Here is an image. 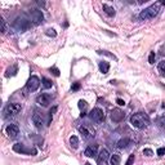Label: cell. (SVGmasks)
<instances>
[{
    "mask_svg": "<svg viewBox=\"0 0 165 165\" xmlns=\"http://www.w3.org/2000/svg\"><path fill=\"white\" fill-rule=\"evenodd\" d=\"M39 87H40V79L38 76H35V75L31 76L26 83V88H27V90H30V92H35Z\"/></svg>",
    "mask_w": 165,
    "mask_h": 165,
    "instance_id": "52a82bcc",
    "label": "cell"
},
{
    "mask_svg": "<svg viewBox=\"0 0 165 165\" xmlns=\"http://www.w3.org/2000/svg\"><path fill=\"white\" fill-rule=\"evenodd\" d=\"M0 25H2V32L5 34L6 32V23H5L4 18H0Z\"/></svg>",
    "mask_w": 165,
    "mask_h": 165,
    "instance_id": "cb8c5ba5",
    "label": "cell"
},
{
    "mask_svg": "<svg viewBox=\"0 0 165 165\" xmlns=\"http://www.w3.org/2000/svg\"><path fill=\"white\" fill-rule=\"evenodd\" d=\"M130 124L137 129H145L150 125V118L145 112H137L130 118Z\"/></svg>",
    "mask_w": 165,
    "mask_h": 165,
    "instance_id": "6da1fadb",
    "label": "cell"
},
{
    "mask_svg": "<svg viewBox=\"0 0 165 165\" xmlns=\"http://www.w3.org/2000/svg\"><path fill=\"white\" fill-rule=\"evenodd\" d=\"M41 85H43V88L44 89H49V88L53 87V83H52V80H49V79L43 77L41 79Z\"/></svg>",
    "mask_w": 165,
    "mask_h": 165,
    "instance_id": "d6986e66",
    "label": "cell"
},
{
    "mask_svg": "<svg viewBox=\"0 0 165 165\" xmlns=\"http://www.w3.org/2000/svg\"><path fill=\"white\" fill-rule=\"evenodd\" d=\"M32 123L35 124L38 129H41L45 124V120H44V115L43 112H40L39 110H35L34 111V115H32Z\"/></svg>",
    "mask_w": 165,
    "mask_h": 165,
    "instance_id": "5b68a950",
    "label": "cell"
},
{
    "mask_svg": "<svg viewBox=\"0 0 165 165\" xmlns=\"http://www.w3.org/2000/svg\"><path fill=\"white\" fill-rule=\"evenodd\" d=\"M133 163H134V155H130V156H129V159H128V161H126L125 165H133Z\"/></svg>",
    "mask_w": 165,
    "mask_h": 165,
    "instance_id": "f546056e",
    "label": "cell"
},
{
    "mask_svg": "<svg viewBox=\"0 0 165 165\" xmlns=\"http://www.w3.org/2000/svg\"><path fill=\"white\" fill-rule=\"evenodd\" d=\"M157 125H159L163 130H165V115L164 116H160L159 119H157Z\"/></svg>",
    "mask_w": 165,
    "mask_h": 165,
    "instance_id": "603a6c76",
    "label": "cell"
},
{
    "mask_svg": "<svg viewBox=\"0 0 165 165\" xmlns=\"http://www.w3.org/2000/svg\"><path fill=\"white\" fill-rule=\"evenodd\" d=\"M155 58H156V54H155V52H151L150 53V57H148V62L150 63H155Z\"/></svg>",
    "mask_w": 165,
    "mask_h": 165,
    "instance_id": "484cf974",
    "label": "cell"
},
{
    "mask_svg": "<svg viewBox=\"0 0 165 165\" xmlns=\"http://www.w3.org/2000/svg\"><path fill=\"white\" fill-rule=\"evenodd\" d=\"M13 26L18 31H25L28 28V26H30V22H28V19H26L23 17H18V18H16V21H14Z\"/></svg>",
    "mask_w": 165,
    "mask_h": 165,
    "instance_id": "8992f818",
    "label": "cell"
},
{
    "mask_svg": "<svg viewBox=\"0 0 165 165\" xmlns=\"http://www.w3.org/2000/svg\"><path fill=\"white\" fill-rule=\"evenodd\" d=\"M98 53H99V54H105V56H109V57H111V58L116 60V57H115L113 54H111V53H109V52H107V51H99Z\"/></svg>",
    "mask_w": 165,
    "mask_h": 165,
    "instance_id": "83f0119b",
    "label": "cell"
},
{
    "mask_svg": "<svg viewBox=\"0 0 165 165\" xmlns=\"http://www.w3.org/2000/svg\"><path fill=\"white\" fill-rule=\"evenodd\" d=\"M51 71L53 72V75H54V76H60V70L57 68V67H53V68H51Z\"/></svg>",
    "mask_w": 165,
    "mask_h": 165,
    "instance_id": "1f68e13d",
    "label": "cell"
},
{
    "mask_svg": "<svg viewBox=\"0 0 165 165\" xmlns=\"http://www.w3.org/2000/svg\"><path fill=\"white\" fill-rule=\"evenodd\" d=\"M143 155L145 156H152L154 152H152V150H150V148H145L143 150Z\"/></svg>",
    "mask_w": 165,
    "mask_h": 165,
    "instance_id": "4316f807",
    "label": "cell"
},
{
    "mask_svg": "<svg viewBox=\"0 0 165 165\" xmlns=\"http://www.w3.org/2000/svg\"><path fill=\"white\" fill-rule=\"evenodd\" d=\"M120 161H121V157H120L119 154H113V155H111V157H110V163H111V165H120Z\"/></svg>",
    "mask_w": 165,
    "mask_h": 165,
    "instance_id": "ac0fdd59",
    "label": "cell"
},
{
    "mask_svg": "<svg viewBox=\"0 0 165 165\" xmlns=\"http://www.w3.org/2000/svg\"><path fill=\"white\" fill-rule=\"evenodd\" d=\"M116 103H118L119 106H125L124 99H121V98H118V99H116Z\"/></svg>",
    "mask_w": 165,
    "mask_h": 165,
    "instance_id": "836d02e7",
    "label": "cell"
},
{
    "mask_svg": "<svg viewBox=\"0 0 165 165\" xmlns=\"http://www.w3.org/2000/svg\"><path fill=\"white\" fill-rule=\"evenodd\" d=\"M70 143H71V146H72L74 148H77L79 147V138L76 137V135H71L70 137Z\"/></svg>",
    "mask_w": 165,
    "mask_h": 165,
    "instance_id": "7402d4cb",
    "label": "cell"
},
{
    "mask_svg": "<svg viewBox=\"0 0 165 165\" xmlns=\"http://www.w3.org/2000/svg\"><path fill=\"white\" fill-rule=\"evenodd\" d=\"M102 8H103V12H105L109 17H113L115 13H116V12H115V8H113V6H111V5H109V4H103Z\"/></svg>",
    "mask_w": 165,
    "mask_h": 165,
    "instance_id": "2e32d148",
    "label": "cell"
},
{
    "mask_svg": "<svg viewBox=\"0 0 165 165\" xmlns=\"http://www.w3.org/2000/svg\"><path fill=\"white\" fill-rule=\"evenodd\" d=\"M5 132L10 138H16L18 135V133H19V128L16 124H9L8 126L5 128Z\"/></svg>",
    "mask_w": 165,
    "mask_h": 165,
    "instance_id": "5bb4252c",
    "label": "cell"
},
{
    "mask_svg": "<svg viewBox=\"0 0 165 165\" xmlns=\"http://www.w3.org/2000/svg\"><path fill=\"white\" fill-rule=\"evenodd\" d=\"M30 18H31V21H32V23L39 25V23L43 22V19H44V16H43L41 10H39V9H32V10H30Z\"/></svg>",
    "mask_w": 165,
    "mask_h": 165,
    "instance_id": "30bf717a",
    "label": "cell"
},
{
    "mask_svg": "<svg viewBox=\"0 0 165 165\" xmlns=\"http://www.w3.org/2000/svg\"><path fill=\"white\" fill-rule=\"evenodd\" d=\"M85 165H90V164L89 163H85Z\"/></svg>",
    "mask_w": 165,
    "mask_h": 165,
    "instance_id": "e575fe53",
    "label": "cell"
},
{
    "mask_svg": "<svg viewBox=\"0 0 165 165\" xmlns=\"http://www.w3.org/2000/svg\"><path fill=\"white\" fill-rule=\"evenodd\" d=\"M79 109H80L81 111H84L85 109H87V102L83 101V99H80V101H79Z\"/></svg>",
    "mask_w": 165,
    "mask_h": 165,
    "instance_id": "d4e9b609",
    "label": "cell"
},
{
    "mask_svg": "<svg viewBox=\"0 0 165 165\" xmlns=\"http://www.w3.org/2000/svg\"><path fill=\"white\" fill-rule=\"evenodd\" d=\"M71 89H72V90H79V89H80V84H79V83H74L72 87H71Z\"/></svg>",
    "mask_w": 165,
    "mask_h": 165,
    "instance_id": "d6a6232c",
    "label": "cell"
},
{
    "mask_svg": "<svg viewBox=\"0 0 165 165\" xmlns=\"http://www.w3.org/2000/svg\"><path fill=\"white\" fill-rule=\"evenodd\" d=\"M97 145H90L88 146L87 148H85V151H84V155L87 156V157H94L97 155Z\"/></svg>",
    "mask_w": 165,
    "mask_h": 165,
    "instance_id": "9a60e30c",
    "label": "cell"
},
{
    "mask_svg": "<svg viewBox=\"0 0 165 165\" xmlns=\"http://www.w3.org/2000/svg\"><path fill=\"white\" fill-rule=\"evenodd\" d=\"M160 8H159V5L157 4H154L151 6H148V8L146 9H143L141 13H139V18L143 19V21H146V19H152L157 16V13H159Z\"/></svg>",
    "mask_w": 165,
    "mask_h": 165,
    "instance_id": "7a4b0ae2",
    "label": "cell"
},
{
    "mask_svg": "<svg viewBox=\"0 0 165 165\" xmlns=\"http://www.w3.org/2000/svg\"><path fill=\"white\" fill-rule=\"evenodd\" d=\"M124 116H125L124 111H121L120 109H113L111 111V120L113 123H120V121L124 119Z\"/></svg>",
    "mask_w": 165,
    "mask_h": 165,
    "instance_id": "8fae6325",
    "label": "cell"
},
{
    "mask_svg": "<svg viewBox=\"0 0 165 165\" xmlns=\"http://www.w3.org/2000/svg\"><path fill=\"white\" fill-rule=\"evenodd\" d=\"M129 143H130V141H129L128 138H123V139H120V141L118 142V148H126Z\"/></svg>",
    "mask_w": 165,
    "mask_h": 165,
    "instance_id": "ffe728a7",
    "label": "cell"
},
{
    "mask_svg": "<svg viewBox=\"0 0 165 165\" xmlns=\"http://www.w3.org/2000/svg\"><path fill=\"white\" fill-rule=\"evenodd\" d=\"M157 155H159V156H164L165 155V147H160L159 150H157Z\"/></svg>",
    "mask_w": 165,
    "mask_h": 165,
    "instance_id": "4dcf8cb0",
    "label": "cell"
},
{
    "mask_svg": "<svg viewBox=\"0 0 165 165\" xmlns=\"http://www.w3.org/2000/svg\"><path fill=\"white\" fill-rule=\"evenodd\" d=\"M52 102V97L51 94H47V93H43V94L36 97V103L41 107H48Z\"/></svg>",
    "mask_w": 165,
    "mask_h": 165,
    "instance_id": "9c48e42d",
    "label": "cell"
},
{
    "mask_svg": "<svg viewBox=\"0 0 165 165\" xmlns=\"http://www.w3.org/2000/svg\"><path fill=\"white\" fill-rule=\"evenodd\" d=\"M109 159H110L109 151H107V150H101V152H99V155L97 157V163H98V165H107Z\"/></svg>",
    "mask_w": 165,
    "mask_h": 165,
    "instance_id": "7c38bea8",
    "label": "cell"
},
{
    "mask_svg": "<svg viewBox=\"0 0 165 165\" xmlns=\"http://www.w3.org/2000/svg\"><path fill=\"white\" fill-rule=\"evenodd\" d=\"M109 70H110L109 62H106V61L99 62V71H101L102 74H107V72H109Z\"/></svg>",
    "mask_w": 165,
    "mask_h": 165,
    "instance_id": "e0dca14e",
    "label": "cell"
},
{
    "mask_svg": "<svg viewBox=\"0 0 165 165\" xmlns=\"http://www.w3.org/2000/svg\"><path fill=\"white\" fill-rule=\"evenodd\" d=\"M89 118L92 121H94V123H102L105 120V112L102 109H99V107H96V109H93L90 112H89Z\"/></svg>",
    "mask_w": 165,
    "mask_h": 165,
    "instance_id": "3957f363",
    "label": "cell"
},
{
    "mask_svg": "<svg viewBox=\"0 0 165 165\" xmlns=\"http://www.w3.org/2000/svg\"><path fill=\"white\" fill-rule=\"evenodd\" d=\"M79 132H80L83 134V137L85 139H92L94 138V130H92V129H89L88 126H79Z\"/></svg>",
    "mask_w": 165,
    "mask_h": 165,
    "instance_id": "4fadbf2b",
    "label": "cell"
},
{
    "mask_svg": "<svg viewBox=\"0 0 165 165\" xmlns=\"http://www.w3.org/2000/svg\"><path fill=\"white\" fill-rule=\"evenodd\" d=\"M13 151H16L18 154H23V155H36V150L27 148L22 143H16V145L13 146Z\"/></svg>",
    "mask_w": 165,
    "mask_h": 165,
    "instance_id": "277c9868",
    "label": "cell"
},
{
    "mask_svg": "<svg viewBox=\"0 0 165 165\" xmlns=\"http://www.w3.org/2000/svg\"><path fill=\"white\" fill-rule=\"evenodd\" d=\"M157 70H159V72L163 77H165V60H163L161 62H159L157 64Z\"/></svg>",
    "mask_w": 165,
    "mask_h": 165,
    "instance_id": "44dd1931",
    "label": "cell"
},
{
    "mask_svg": "<svg viewBox=\"0 0 165 165\" xmlns=\"http://www.w3.org/2000/svg\"><path fill=\"white\" fill-rule=\"evenodd\" d=\"M21 110H22V106L19 103H9L5 107V113L6 116H14V115L19 113Z\"/></svg>",
    "mask_w": 165,
    "mask_h": 165,
    "instance_id": "ba28073f",
    "label": "cell"
},
{
    "mask_svg": "<svg viewBox=\"0 0 165 165\" xmlns=\"http://www.w3.org/2000/svg\"><path fill=\"white\" fill-rule=\"evenodd\" d=\"M47 35H48V36H52V38H54L56 35H57V32L53 30V28H51V30H48V31H47Z\"/></svg>",
    "mask_w": 165,
    "mask_h": 165,
    "instance_id": "f1b7e54d",
    "label": "cell"
}]
</instances>
